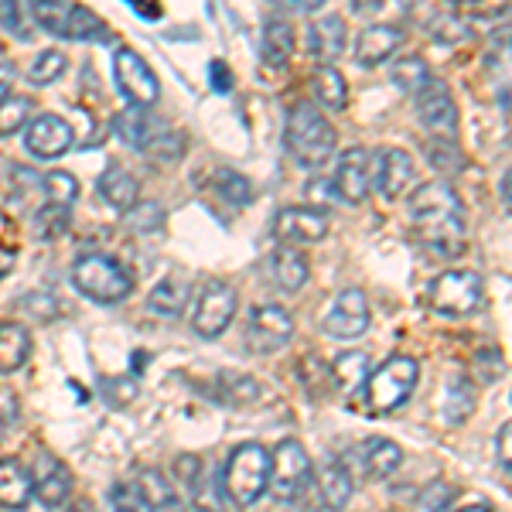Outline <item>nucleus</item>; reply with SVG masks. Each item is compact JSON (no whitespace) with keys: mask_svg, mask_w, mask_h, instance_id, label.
Here are the masks:
<instances>
[{"mask_svg":"<svg viewBox=\"0 0 512 512\" xmlns=\"http://www.w3.org/2000/svg\"><path fill=\"white\" fill-rule=\"evenodd\" d=\"M410 219H414L417 239L431 256H461L468 246L465 233V209L458 192L448 181H427L410 198Z\"/></svg>","mask_w":512,"mask_h":512,"instance_id":"nucleus-1","label":"nucleus"},{"mask_svg":"<svg viewBox=\"0 0 512 512\" xmlns=\"http://www.w3.org/2000/svg\"><path fill=\"white\" fill-rule=\"evenodd\" d=\"M335 127L328 123L325 113L318 110L315 103L301 99L287 110V123H284V147L291 154L294 164L308 168H321L335 158Z\"/></svg>","mask_w":512,"mask_h":512,"instance_id":"nucleus-2","label":"nucleus"},{"mask_svg":"<svg viewBox=\"0 0 512 512\" xmlns=\"http://www.w3.org/2000/svg\"><path fill=\"white\" fill-rule=\"evenodd\" d=\"M420 383V366L410 355H390L379 369H373L362 386V396H366V410L369 414H390V410H400L403 403L414 396Z\"/></svg>","mask_w":512,"mask_h":512,"instance_id":"nucleus-3","label":"nucleus"},{"mask_svg":"<svg viewBox=\"0 0 512 512\" xmlns=\"http://www.w3.org/2000/svg\"><path fill=\"white\" fill-rule=\"evenodd\" d=\"M270 485V451L260 444H239L229 454L226 472H222V489L239 509H250L263 499Z\"/></svg>","mask_w":512,"mask_h":512,"instance_id":"nucleus-4","label":"nucleus"},{"mask_svg":"<svg viewBox=\"0 0 512 512\" xmlns=\"http://www.w3.org/2000/svg\"><path fill=\"white\" fill-rule=\"evenodd\" d=\"M72 287L96 304H120L134 291V280L117 260L103 253H89L79 256L76 267H72Z\"/></svg>","mask_w":512,"mask_h":512,"instance_id":"nucleus-5","label":"nucleus"},{"mask_svg":"<svg viewBox=\"0 0 512 512\" xmlns=\"http://www.w3.org/2000/svg\"><path fill=\"white\" fill-rule=\"evenodd\" d=\"M431 308L441 318H468L482 308V277L475 270H444L431 284Z\"/></svg>","mask_w":512,"mask_h":512,"instance_id":"nucleus-6","label":"nucleus"},{"mask_svg":"<svg viewBox=\"0 0 512 512\" xmlns=\"http://www.w3.org/2000/svg\"><path fill=\"white\" fill-rule=\"evenodd\" d=\"M311 482V458L308 451L301 448V441L287 437V441L277 444V451L270 454V485L267 489L274 492L277 502H294L301 499V492L308 489Z\"/></svg>","mask_w":512,"mask_h":512,"instance_id":"nucleus-7","label":"nucleus"},{"mask_svg":"<svg viewBox=\"0 0 512 512\" xmlns=\"http://www.w3.org/2000/svg\"><path fill=\"white\" fill-rule=\"evenodd\" d=\"M113 79H117V89L123 93L130 106H154L161 96V82L154 76V69L144 62V55L134 52V48H117L113 55Z\"/></svg>","mask_w":512,"mask_h":512,"instance_id":"nucleus-8","label":"nucleus"},{"mask_svg":"<svg viewBox=\"0 0 512 512\" xmlns=\"http://www.w3.org/2000/svg\"><path fill=\"white\" fill-rule=\"evenodd\" d=\"M236 304L239 297L229 284L222 280H209L202 287L195 301V315H192V328L198 338H219L229 328V321L236 318Z\"/></svg>","mask_w":512,"mask_h":512,"instance_id":"nucleus-9","label":"nucleus"},{"mask_svg":"<svg viewBox=\"0 0 512 512\" xmlns=\"http://www.w3.org/2000/svg\"><path fill=\"white\" fill-rule=\"evenodd\" d=\"M294 338V318L287 315L280 304H260V308L250 311V321H246V345L260 355H270L277 349H284Z\"/></svg>","mask_w":512,"mask_h":512,"instance_id":"nucleus-10","label":"nucleus"},{"mask_svg":"<svg viewBox=\"0 0 512 512\" xmlns=\"http://www.w3.org/2000/svg\"><path fill=\"white\" fill-rule=\"evenodd\" d=\"M369 321H373V311H369L366 291L349 287V291L338 294L332 301V308L325 311L321 328H325V335H332V338H359L369 328Z\"/></svg>","mask_w":512,"mask_h":512,"instance_id":"nucleus-11","label":"nucleus"},{"mask_svg":"<svg viewBox=\"0 0 512 512\" xmlns=\"http://www.w3.org/2000/svg\"><path fill=\"white\" fill-rule=\"evenodd\" d=\"M417 117L434 137H444V140L458 137V106H454V96L444 82L431 79L424 89H420L417 93Z\"/></svg>","mask_w":512,"mask_h":512,"instance_id":"nucleus-12","label":"nucleus"},{"mask_svg":"<svg viewBox=\"0 0 512 512\" xmlns=\"http://www.w3.org/2000/svg\"><path fill=\"white\" fill-rule=\"evenodd\" d=\"M274 236L287 246H311L328 236V216L311 205H294V209L277 212Z\"/></svg>","mask_w":512,"mask_h":512,"instance_id":"nucleus-13","label":"nucleus"},{"mask_svg":"<svg viewBox=\"0 0 512 512\" xmlns=\"http://www.w3.org/2000/svg\"><path fill=\"white\" fill-rule=\"evenodd\" d=\"M72 134L69 120L55 117V113H41L28 123V130H24V147H28V154H35L41 161H55L62 158L65 151L72 147Z\"/></svg>","mask_w":512,"mask_h":512,"instance_id":"nucleus-14","label":"nucleus"},{"mask_svg":"<svg viewBox=\"0 0 512 512\" xmlns=\"http://www.w3.org/2000/svg\"><path fill=\"white\" fill-rule=\"evenodd\" d=\"M369 185H376L379 198L396 202L410 185H414V158L400 147H386L376 154V168L369 171Z\"/></svg>","mask_w":512,"mask_h":512,"instance_id":"nucleus-15","label":"nucleus"},{"mask_svg":"<svg viewBox=\"0 0 512 512\" xmlns=\"http://www.w3.org/2000/svg\"><path fill=\"white\" fill-rule=\"evenodd\" d=\"M31 475H35V478H31V489H35L41 506L59 509L62 502L72 495V475H69V468H65L62 461L55 458V454L38 451L35 472H31Z\"/></svg>","mask_w":512,"mask_h":512,"instance_id":"nucleus-16","label":"nucleus"},{"mask_svg":"<svg viewBox=\"0 0 512 512\" xmlns=\"http://www.w3.org/2000/svg\"><path fill=\"white\" fill-rule=\"evenodd\" d=\"M335 195L342 198L345 205H362L369 195V154L362 147H349L338 158V171L332 178Z\"/></svg>","mask_w":512,"mask_h":512,"instance_id":"nucleus-17","label":"nucleus"},{"mask_svg":"<svg viewBox=\"0 0 512 512\" xmlns=\"http://www.w3.org/2000/svg\"><path fill=\"white\" fill-rule=\"evenodd\" d=\"M403 45V31L396 24H369L359 38H355V62L362 69H376L386 59H393Z\"/></svg>","mask_w":512,"mask_h":512,"instance_id":"nucleus-18","label":"nucleus"},{"mask_svg":"<svg viewBox=\"0 0 512 512\" xmlns=\"http://www.w3.org/2000/svg\"><path fill=\"white\" fill-rule=\"evenodd\" d=\"M352 461L366 478H390L396 468L403 465V451L390 437H366V441L352 451Z\"/></svg>","mask_w":512,"mask_h":512,"instance_id":"nucleus-19","label":"nucleus"},{"mask_svg":"<svg viewBox=\"0 0 512 512\" xmlns=\"http://www.w3.org/2000/svg\"><path fill=\"white\" fill-rule=\"evenodd\" d=\"M345 38H349V28L338 14H325L308 28V52L315 55L321 65L335 62L338 55L345 52Z\"/></svg>","mask_w":512,"mask_h":512,"instance_id":"nucleus-20","label":"nucleus"},{"mask_svg":"<svg viewBox=\"0 0 512 512\" xmlns=\"http://www.w3.org/2000/svg\"><path fill=\"white\" fill-rule=\"evenodd\" d=\"M267 270H270L274 287H280L284 294H297L308 284V260L297 250H291V246H280V250L270 253Z\"/></svg>","mask_w":512,"mask_h":512,"instance_id":"nucleus-21","label":"nucleus"},{"mask_svg":"<svg viewBox=\"0 0 512 512\" xmlns=\"http://www.w3.org/2000/svg\"><path fill=\"white\" fill-rule=\"evenodd\" d=\"M294 55V31L287 21H267L260 35V62L267 72H284Z\"/></svg>","mask_w":512,"mask_h":512,"instance_id":"nucleus-22","label":"nucleus"},{"mask_svg":"<svg viewBox=\"0 0 512 512\" xmlns=\"http://www.w3.org/2000/svg\"><path fill=\"white\" fill-rule=\"evenodd\" d=\"M113 130H117V137L127 147L144 151L147 140L154 134H161V123H158V117H151L144 106H127V110H120L117 117H113Z\"/></svg>","mask_w":512,"mask_h":512,"instance_id":"nucleus-23","label":"nucleus"},{"mask_svg":"<svg viewBox=\"0 0 512 512\" xmlns=\"http://www.w3.org/2000/svg\"><path fill=\"white\" fill-rule=\"evenodd\" d=\"M99 195H103V202L110 205V209L130 212L140 198L137 178L130 175L127 168H117V164H113V168H106L103 175H99Z\"/></svg>","mask_w":512,"mask_h":512,"instance_id":"nucleus-24","label":"nucleus"},{"mask_svg":"<svg viewBox=\"0 0 512 512\" xmlns=\"http://www.w3.org/2000/svg\"><path fill=\"white\" fill-rule=\"evenodd\" d=\"M31 355V332L21 321H4L0 325V376H11L28 362Z\"/></svg>","mask_w":512,"mask_h":512,"instance_id":"nucleus-25","label":"nucleus"},{"mask_svg":"<svg viewBox=\"0 0 512 512\" xmlns=\"http://www.w3.org/2000/svg\"><path fill=\"white\" fill-rule=\"evenodd\" d=\"M31 475L21 468V461L0 458V506L4 509H24L31 502Z\"/></svg>","mask_w":512,"mask_h":512,"instance_id":"nucleus-26","label":"nucleus"},{"mask_svg":"<svg viewBox=\"0 0 512 512\" xmlns=\"http://www.w3.org/2000/svg\"><path fill=\"white\" fill-rule=\"evenodd\" d=\"M318 492L332 512H342L352 499V475L345 468V461H325V468L318 472Z\"/></svg>","mask_w":512,"mask_h":512,"instance_id":"nucleus-27","label":"nucleus"},{"mask_svg":"<svg viewBox=\"0 0 512 512\" xmlns=\"http://www.w3.org/2000/svg\"><path fill=\"white\" fill-rule=\"evenodd\" d=\"M137 492H140V499H144L147 512H181L185 509V502H181V495L175 492V485H171L161 472H140Z\"/></svg>","mask_w":512,"mask_h":512,"instance_id":"nucleus-28","label":"nucleus"},{"mask_svg":"<svg viewBox=\"0 0 512 512\" xmlns=\"http://www.w3.org/2000/svg\"><path fill=\"white\" fill-rule=\"evenodd\" d=\"M328 373H332L335 390H342L345 396L362 393V386H366V379H369V355L366 352H342L332 362Z\"/></svg>","mask_w":512,"mask_h":512,"instance_id":"nucleus-29","label":"nucleus"},{"mask_svg":"<svg viewBox=\"0 0 512 512\" xmlns=\"http://www.w3.org/2000/svg\"><path fill=\"white\" fill-rule=\"evenodd\" d=\"M188 284L181 280H161L151 294H147V311H154L158 318H178L188 304Z\"/></svg>","mask_w":512,"mask_h":512,"instance_id":"nucleus-30","label":"nucleus"},{"mask_svg":"<svg viewBox=\"0 0 512 512\" xmlns=\"http://www.w3.org/2000/svg\"><path fill=\"white\" fill-rule=\"evenodd\" d=\"M62 38H69V41H110V28H106V21L96 18L93 11L72 4L69 7V18H65Z\"/></svg>","mask_w":512,"mask_h":512,"instance_id":"nucleus-31","label":"nucleus"},{"mask_svg":"<svg viewBox=\"0 0 512 512\" xmlns=\"http://www.w3.org/2000/svg\"><path fill=\"white\" fill-rule=\"evenodd\" d=\"M315 99L328 110H345L349 106V86H345V76L332 65H321L315 72Z\"/></svg>","mask_w":512,"mask_h":512,"instance_id":"nucleus-32","label":"nucleus"},{"mask_svg":"<svg viewBox=\"0 0 512 512\" xmlns=\"http://www.w3.org/2000/svg\"><path fill=\"white\" fill-rule=\"evenodd\" d=\"M390 79H393L396 89H403V93L417 96L420 89H424L427 82H431V69H427V62L420 59V55H403V59L393 62Z\"/></svg>","mask_w":512,"mask_h":512,"instance_id":"nucleus-33","label":"nucleus"},{"mask_svg":"<svg viewBox=\"0 0 512 512\" xmlns=\"http://www.w3.org/2000/svg\"><path fill=\"white\" fill-rule=\"evenodd\" d=\"M41 192H45L48 205H62V209H69L72 202L79 198V181L69 175V171H48V175H41Z\"/></svg>","mask_w":512,"mask_h":512,"instance_id":"nucleus-34","label":"nucleus"},{"mask_svg":"<svg viewBox=\"0 0 512 512\" xmlns=\"http://www.w3.org/2000/svg\"><path fill=\"white\" fill-rule=\"evenodd\" d=\"M475 410V390L468 379H454L448 386V393H444V417L451 420V424H465V417Z\"/></svg>","mask_w":512,"mask_h":512,"instance_id":"nucleus-35","label":"nucleus"},{"mask_svg":"<svg viewBox=\"0 0 512 512\" xmlns=\"http://www.w3.org/2000/svg\"><path fill=\"white\" fill-rule=\"evenodd\" d=\"M144 154L151 158L154 164H178L185 158V134H171V130H161L147 140Z\"/></svg>","mask_w":512,"mask_h":512,"instance_id":"nucleus-36","label":"nucleus"},{"mask_svg":"<svg viewBox=\"0 0 512 512\" xmlns=\"http://www.w3.org/2000/svg\"><path fill=\"white\" fill-rule=\"evenodd\" d=\"M69 7L65 0H31V18L38 28H45L48 35H59L65 31V18H69Z\"/></svg>","mask_w":512,"mask_h":512,"instance_id":"nucleus-37","label":"nucleus"},{"mask_svg":"<svg viewBox=\"0 0 512 512\" xmlns=\"http://www.w3.org/2000/svg\"><path fill=\"white\" fill-rule=\"evenodd\" d=\"M65 55L62 52H55V48H48V52H41L35 62H31V69H28V82L31 86H52L55 79H62L65 76Z\"/></svg>","mask_w":512,"mask_h":512,"instance_id":"nucleus-38","label":"nucleus"},{"mask_svg":"<svg viewBox=\"0 0 512 512\" xmlns=\"http://www.w3.org/2000/svg\"><path fill=\"white\" fill-rule=\"evenodd\" d=\"M31 120V99L24 96H7L0 103V137H11L18 134L24 123Z\"/></svg>","mask_w":512,"mask_h":512,"instance_id":"nucleus-39","label":"nucleus"},{"mask_svg":"<svg viewBox=\"0 0 512 512\" xmlns=\"http://www.w3.org/2000/svg\"><path fill=\"white\" fill-rule=\"evenodd\" d=\"M216 192L226 198L229 205H246L253 198V185L239 171H216Z\"/></svg>","mask_w":512,"mask_h":512,"instance_id":"nucleus-40","label":"nucleus"},{"mask_svg":"<svg viewBox=\"0 0 512 512\" xmlns=\"http://www.w3.org/2000/svg\"><path fill=\"white\" fill-rule=\"evenodd\" d=\"M451 502H454V485L437 478V482H431L414 499V512H448Z\"/></svg>","mask_w":512,"mask_h":512,"instance_id":"nucleus-41","label":"nucleus"},{"mask_svg":"<svg viewBox=\"0 0 512 512\" xmlns=\"http://www.w3.org/2000/svg\"><path fill=\"white\" fill-rule=\"evenodd\" d=\"M427 158H431L434 168L444 171V175H454V171H461V164H465L458 144H454V140H444V137L431 140V147H427Z\"/></svg>","mask_w":512,"mask_h":512,"instance_id":"nucleus-42","label":"nucleus"},{"mask_svg":"<svg viewBox=\"0 0 512 512\" xmlns=\"http://www.w3.org/2000/svg\"><path fill=\"white\" fill-rule=\"evenodd\" d=\"M65 229H69V209H62V205H45L35 216V233L41 239H55Z\"/></svg>","mask_w":512,"mask_h":512,"instance_id":"nucleus-43","label":"nucleus"},{"mask_svg":"<svg viewBox=\"0 0 512 512\" xmlns=\"http://www.w3.org/2000/svg\"><path fill=\"white\" fill-rule=\"evenodd\" d=\"M99 390H103L110 407H127L137 400V383L134 379H99Z\"/></svg>","mask_w":512,"mask_h":512,"instance_id":"nucleus-44","label":"nucleus"},{"mask_svg":"<svg viewBox=\"0 0 512 512\" xmlns=\"http://www.w3.org/2000/svg\"><path fill=\"white\" fill-rule=\"evenodd\" d=\"M110 502H113V512H147L144 499H140V492H137V485H127V482L113 485Z\"/></svg>","mask_w":512,"mask_h":512,"instance_id":"nucleus-45","label":"nucleus"},{"mask_svg":"<svg viewBox=\"0 0 512 512\" xmlns=\"http://www.w3.org/2000/svg\"><path fill=\"white\" fill-rule=\"evenodd\" d=\"M475 366H478V373H482L485 383H492V379L502 376V352L499 349H482L475 355Z\"/></svg>","mask_w":512,"mask_h":512,"instance_id":"nucleus-46","label":"nucleus"},{"mask_svg":"<svg viewBox=\"0 0 512 512\" xmlns=\"http://www.w3.org/2000/svg\"><path fill=\"white\" fill-rule=\"evenodd\" d=\"M0 28L11 31V35H18V38H24V21H21L18 0H0Z\"/></svg>","mask_w":512,"mask_h":512,"instance_id":"nucleus-47","label":"nucleus"},{"mask_svg":"<svg viewBox=\"0 0 512 512\" xmlns=\"http://www.w3.org/2000/svg\"><path fill=\"white\" fill-rule=\"evenodd\" d=\"M14 420H18V400H14L11 390H0V437L11 431Z\"/></svg>","mask_w":512,"mask_h":512,"instance_id":"nucleus-48","label":"nucleus"},{"mask_svg":"<svg viewBox=\"0 0 512 512\" xmlns=\"http://www.w3.org/2000/svg\"><path fill=\"white\" fill-rule=\"evenodd\" d=\"M209 79H212V89H216V93H222V96H226L229 89H233V76H229L226 62H209Z\"/></svg>","mask_w":512,"mask_h":512,"instance_id":"nucleus-49","label":"nucleus"},{"mask_svg":"<svg viewBox=\"0 0 512 512\" xmlns=\"http://www.w3.org/2000/svg\"><path fill=\"white\" fill-rule=\"evenodd\" d=\"M304 195L311 198V202H328V198L335 195V188H332V181H325V178H315L308 188H304Z\"/></svg>","mask_w":512,"mask_h":512,"instance_id":"nucleus-50","label":"nucleus"},{"mask_svg":"<svg viewBox=\"0 0 512 512\" xmlns=\"http://www.w3.org/2000/svg\"><path fill=\"white\" fill-rule=\"evenodd\" d=\"M284 11H294V14H311V11H318L325 0H277Z\"/></svg>","mask_w":512,"mask_h":512,"instance_id":"nucleus-51","label":"nucleus"},{"mask_svg":"<svg viewBox=\"0 0 512 512\" xmlns=\"http://www.w3.org/2000/svg\"><path fill=\"white\" fill-rule=\"evenodd\" d=\"M509 441H512V424H502V434H499V454H502V472H509Z\"/></svg>","mask_w":512,"mask_h":512,"instance_id":"nucleus-52","label":"nucleus"},{"mask_svg":"<svg viewBox=\"0 0 512 512\" xmlns=\"http://www.w3.org/2000/svg\"><path fill=\"white\" fill-rule=\"evenodd\" d=\"M11 82H14V65H0V103L11 96Z\"/></svg>","mask_w":512,"mask_h":512,"instance_id":"nucleus-53","label":"nucleus"},{"mask_svg":"<svg viewBox=\"0 0 512 512\" xmlns=\"http://www.w3.org/2000/svg\"><path fill=\"white\" fill-rule=\"evenodd\" d=\"M383 4L386 0H352V7H355V14H376V11H383Z\"/></svg>","mask_w":512,"mask_h":512,"instance_id":"nucleus-54","label":"nucleus"},{"mask_svg":"<svg viewBox=\"0 0 512 512\" xmlns=\"http://www.w3.org/2000/svg\"><path fill=\"white\" fill-rule=\"evenodd\" d=\"M14 267V253L11 250H0V277H7Z\"/></svg>","mask_w":512,"mask_h":512,"instance_id":"nucleus-55","label":"nucleus"},{"mask_svg":"<svg viewBox=\"0 0 512 512\" xmlns=\"http://www.w3.org/2000/svg\"><path fill=\"white\" fill-rule=\"evenodd\" d=\"M65 512H96V509L89 506L86 499H72V502H69V509H65Z\"/></svg>","mask_w":512,"mask_h":512,"instance_id":"nucleus-56","label":"nucleus"},{"mask_svg":"<svg viewBox=\"0 0 512 512\" xmlns=\"http://www.w3.org/2000/svg\"><path fill=\"white\" fill-rule=\"evenodd\" d=\"M458 512H495L489 502H472V506H465V509H458Z\"/></svg>","mask_w":512,"mask_h":512,"instance_id":"nucleus-57","label":"nucleus"},{"mask_svg":"<svg viewBox=\"0 0 512 512\" xmlns=\"http://www.w3.org/2000/svg\"><path fill=\"white\" fill-rule=\"evenodd\" d=\"M502 202L509 205V175H502Z\"/></svg>","mask_w":512,"mask_h":512,"instance_id":"nucleus-58","label":"nucleus"},{"mask_svg":"<svg viewBox=\"0 0 512 512\" xmlns=\"http://www.w3.org/2000/svg\"><path fill=\"white\" fill-rule=\"evenodd\" d=\"M11 229V219H4V212H0V233H7Z\"/></svg>","mask_w":512,"mask_h":512,"instance_id":"nucleus-59","label":"nucleus"},{"mask_svg":"<svg viewBox=\"0 0 512 512\" xmlns=\"http://www.w3.org/2000/svg\"><path fill=\"white\" fill-rule=\"evenodd\" d=\"M451 4H475V0H451Z\"/></svg>","mask_w":512,"mask_h":512,"instance_id":"nucleus-60","label":"nucleus"}]
</instances>
